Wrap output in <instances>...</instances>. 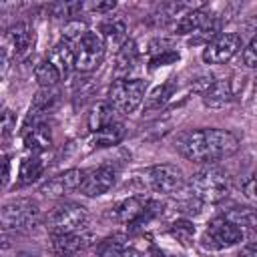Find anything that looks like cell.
<instances>
[{"label":"cell","instance_id":"8992f818","mask_svg":"<svg viewBox=\"0 0 257 257\" xmlns=\"http://www.w3.org/2000/svg\"><path fill=\"white\" fill-rule=\"evenodd\" d=\"M106 54V44L96 32H86L76 44H74V70L80 74H88L96 70Z\"/></svg>","mask_w":257,"mask_h":257},{"label":"cell","instance_id":"4dcf8cb0","mask_svg":"<svg viewBox=\"0 0 257 257\" xmlns=\"http://www.w3.org/2000/svg\"><path fill=\"white\" fill-rule=\"evenodd\" d=\"M171 235L177 237V241H181L185 247H189L193 241V235H195V225L189 221H177L171 227Z\"/></svg>","mask_w":257,"mask_h":257},{"label":"cell","instance_id":"ac0fdd59","mask_svg":"<svg viewBox=\"0 0 257 257\" xmlns=\"http://www.w3.org/2000/svg\"><path fill=\"white\" fill-rule=\"evenodd\" d=\"M145 203L141 197H126L122 201H118L112 211H110V217L118 223H126V225H133L139 221V217L143 215L145 211Z\"/></svg>","mask_w":257,"mask_h":257},{"label":"cell","instance_id":"74e56055","mask_svg":"<svg viewBox=\"0 0 257 257\" xmlns=\"http://www.w3.org/2000/svg\"><path fill=\"white\" fill-rule=\"evenodd\" d=\"M88 10H92V12H100V14H104V12H110V10H114L116 8V2L112 0V2H94V4H90V6H86Z\"/></svg>","mask_w":257,"mask_h":257},{"label":"cell","instance_id":"f35d334b","mask_svg":"<svg viewBox=\"0 0 257 257\" xmlns=\"http://www.w3.org/2000/svg\"><path fill=\"white\" fill-rule=\"evenodd\" d=\"M120 257H145L141 251H137V249H133V247H126V251L120 255Z\"/></svg>","mask_w":257,"mask_h":257},{"label":"cell","instance_id":"7402d4cb","mask_svg":"<svg viewBox=\"0 0 257 257\" xmlns=\"http://www.w3.org/2000/svg\"><path fill=\"white\" fill-rule=\"evenodd\" d=\"M124 124L114 120L106 126H102L100 131L92 133V139H90V145L92 149H106V147H114L118 145L122 139H124Z\"/></svg>","mask_w":257,"mask_h":257},{"label":"cell","instance_id":"603a6c76","mask_svg":"<svg viewBox=\"0 0 257 257\" xmlns=\"http://www.w3.org/2000/svg\"><path fill=\"white\" fill-rule=\"evenodd\" d=\"M46 169V163L42 159V155H30L22 161L20 165V173H18V187H26L34 181H38L42 177Z\"/></svg>","mask_w":257,"mask_h":257},{"label":"cell","instance_id":"4fadbf2b","mask_svg":"<svg viewBox=\"0 0 257 257\" xmlns=\"http://www.w3.org/2000/svg\"><path fill=\"white\" fill-rule=\"evenodd\" d=\"M213 16H215V14H213L211 10H207L203 4H199V6L191 8L189 12H185L181 18H177V20L171 24V30H173L175 34H179V36H185V34H191V36H193V34L199 32L203 26H207Z\"/></svg>","mask_w":257,"mask_h":257},{"label":"cell","instance_id":"484cf974","mask_svg":"<svg viewBox=\"0 0 257 257\" xmlns=\"http://www.w3.org/2000/svg\"><path fill=\"white\" fill-rule=\"evenodd\" d=\"M175 88H177V78H167L163 84H159V86L147 96L145 108H147V110H157V108H161V106L175 94Z\"/></svg>","mask_w":257,"mask_h":257},{"label":"cell","instance_id":"7c38bea8","mask_svg":"<svg viewBox=\"0 0 257 257\" xmlns=\"http://www.w3.org/2000/svg\"><path fill=\"white\" fill-rule=\"evenodd\" d=\"M82 179H84V171L82 169H68V171L48 179L42 185L40 193H44L46 197H64L68 193L80 191Z\"/></svg>","mask_w":257,"mask_h":257},{"label":"cell","instance_id":"7a4b0ae2","mask_svg":"<svg viewBox=\"0 0 257 257\" xmlns=\"http://www.w3.org/2000/svg\"><path fill=\"white\" fill-rule=\"evenodd\" d=\"M189 191L199 203H221L231 193V177L215 165H205L191 175Z\"/></svg>","mask_w":257,"mask_h":257},{"label":"cell","instance_id":"e575fe53","mask_svg":"<svg viewBox=\"0 0 257 257\" xmlns=\"http://www.w3.org/2000/svg\"><path fill=\"white\" fill-rule=\"evenodd\" d=\"M169 50H175L173 42L167 40V38H155L149 42V56H155V54H161V52H169Z\"/></svg>","mask_w":257,"mask_h":257},{"label":"cell","instance_id":"44dd1931","mask_svg":"<svg viewBox=\"0 0 257 257\" xmlns=\"http://www.w3.org/2000/svg\"><path fill=\"white\" fill-rule=\"evenodd\" d=\"M46 58L60 70L62 76H68L70 70H74V44H70L66 40H60L58 44H54L50 48Z\"/></svg>","mask_w":257,"mask_h":257},{"label":"cell","instance_id":"d6986e66","mask_svg":"<svg viewBox=\"0 0 257 257\" xmlns=\"http://www.w3.org/2000/svg\"><path fill=\"white\" fill-rule=\"evenodd\" d=\"M141 60V52H139V46L133 38H128L118 50H116V76L118 78H128L131 70L137 68Z\"/></svg>","mask_w":257,"mask_h":257},{"label":"cell","instance_id":"4316f807","mask_svg":"<svg viewBox=\"0 0 257 257\" xmlns=\"http://www.w3.org/2000/svg\"><path fill=\"white\" fill-rule=\"evenodd\" d=\"M223 217L241 229L257 227V209H253V207H233V209L225 211Z\"/></svg>","mask_w":257,"mask_h":257},{"label":"cell","instance_id":"d6a6232c","mask_svg":"<svg viewBox=\"0 0 257 257\" xmlns=\"http://www.w3.org/2000/svg\"><path fill=\"white\" fill-rule=\"evenodd\" d=\"M243 195L247 201L257 205V171H253L245 181H243Z\"/></svg>","mask_w":257,"mask_h":257},{"label":"cell","instance_id":"30bf717a","mask_svg":"<svg viewBox=\"0 0 257 257\" xmlns=\"http://www.w3.org/2000/svg\"><path fill=\"white\" fill-rule=\"evenodd\" d=\"M243 46V40L235 32H221L217 38H213L205 48H203V62L207 64H225L229 62Z\"/></svg>","mask_w":257,"mask_h":257},{"label":"cell","instance_id":"52a82bcc","mask_svg":"<svg viewBox=\"0 0 257 257\" xmlns=\"http://www.w3.org/2000/svg\"><path fill=\"white\" fill-rule=\"evenodd\" d=\"M245 239V231L237 225H233L231 221H227L225 217H217L213 219L201 241H203V247L205 249H211V251H223V249H229L237 243H241Z\"/></svg>","mask_w":257,"mask_h":257},{"label":"cell","instance_id":"2e32d148","mask_svg":"<svg viewBox=\"0 0 257 257\" xmlns=\"http://www.w3.org/2000/svg\"><path fill=\"white\" fill-rule=\"evenodd\" d=\"M98 32H100V38L104 40V44H112L116 50L128 40L126 38V20L120 14L102 18L98 24Z\"/></svg>","mask_w":257,"mask_h":257},{"label":"cell","instance_id":"ab89813d","mask_svg":"<svg viewBox=\"0 0 257 257\" xmlns=\"http://www.w3.org/2000/svg\"><path fill=\"white\" fill-rule=\"evenodd\" d=\"M8 179H10V161L6 159V163H4V185H8Z\"/></svg>","mask_w":257,"mask_h":257},{"label":"cell","instance_id":"f546056e","mask_svg":"<svg viewBox=\"0 0 257 257\" xmlns=\"http://www.w3.org/2000/svg\"><path fill=\"white\" fill-rule=\"evenodd\" d=\"M86 32H88L86 22L80 20V18H74V20L64 22V26H62V40H66L70 44H76Z\"/></svg>","mask_w":257,"mask_h":257},{"label":"cell","instance_id":"6da1fadb","mask_svg":"<svg viewBox=\"0 0 257 257\" xmlns=\"http://www.w3.org/2000/svg\"><path fill=\"white\" fill-rule=\"evenodd\" d=\"M177 151L191 163L199 165H215L237 153L239 139L225 128H193L183 133L175 141Z\"/></svg>","mask_w":257,"mask_h":257},{"label":"cell","instance_id":"ffe728a7","mask_svg":"<svg viewBox=\"0 0 257 257\" xmlns=\"http://www.w3.org/2000/svg\"><path fill=\"white\" fill-rule=\"evenodd\" d=\"M58 102H60V90L56 86L54 88H40L32 98L28 118L30 120H40V116L50 112Z\"/></svg>","mask_w":257,"mask_h":257},{"label":"cell","instance_id":"9a60e30c","mask_svg":"<svg viewBox=\"0 0 257 257\" xmlns=\"http://www.w3.org/2000/svg\"><path fill=\"white\" fill-rule=\"evenodd\" d=\"M90 243H92V237L86 231L56 235V237H52V251L56 257H72V255L84 251Z\"/></svg>","mask_w":257,"mask_h":257},{"label":"cell","instance_id":"8d00e7d4","mask_svg":"<svg viewBox=\"0 0 257 257\" xmlns=\"http://www.w3.org/2000/svg\"><path fill=\"white\" fill-rule=\"evenodd\" d=\"M237 257H257V239H251L249 243H245L239 249Z\"/></svg>","mask_w":257,"mask_h":257},{"label":"cell","instance_id":"5bb4252c","mask_svg":"<svg viewBox=\"0 0 257 257\" xmlns=\"http://www.w3.org/2000/svg\"><path fill=\"white\" fill-rule=\"evenodd\" d=\"M26 122H30V118ZM24 145L30 155H44L52 147L50 126L44 120H32V126H24Z\"/></svg>","mask_w":257,"mask_h":257},{"label":"cell","instance_id":"d590c367","mask_svg":"<svg viewBox=\"0 0 257 257\" xmlns=\"http://www.w3.org/2000/svg\"><path fill=\"white\" fill-rule=\"evenodd\" d=\"M14 128H16V116H14V112L10 108H4V114H2V137L8 139Z\"/></svg>","mask_w":257,"mask_h":257},{"label":"cell","instance_id":"ba28073f","mask_svg":"<svg viewBox=\"0 0 257 257\" xmlns=\"http://www.w3.org/2000/svg\"><path fill=\"white\" fill-rule=\"evenodd\" d=\"M147 183L159 195H177L187 185V177L181 167L173 163H161L147 169Z\"/></svg>","mask_w":257,"mask_h":257},{"label":"cell","instance_id":"836d02e7","mask_svg":"<svg viewBox=\"0 0 257 257\" xmlns=\"http://www.w3.org/2000/svg\"><path fill=\"white\" fill-rule=\"evenodd\" d=\"M243 64L249 68H257V36L243 48Z\"/></svg>","mask_w":257,"mask_h":257},{"label":"cell","instance_id":"cb8c5ba5","mask_svg":"<svg viewBox=\"0 0 257 257\" xmlns=\"http://www.w3.org/2000/svg\"><path fill=\"white\" fill-rule=\"evenodd\" d=\"M34 78H36V82L40 84V88H54L64 76L60 74V70H58L48 58H44V60H40V62L36 64V68H34Z\"/></svg>","mask_w":257,"mask_h":257},{"label":"cell","instance_id":"f1b7e54d","mask_svg":"<svg viewBox=\"0 0 257 257\" xmlns=\"http://www.w3.org/2000/svg\"><path fill=\"white\" fill-rule=\"evenodd\" d=\"M84 8L86 6L82 2H54V4L48 6V12H50L52 18L68 22V20H74Z\"/></svg>","mask_w":257,"mask_h":257},{"label":"cell","instance_id":"277c9868","mask_svg":"<svg viewBox=\"0 0 257 257\" xmlns=\"http://www.w3.org/2000/svg\"><path fill=\"white\" fill-rule=\"evenodd\" d=\"M40 219V207L34 199H12L2 205L0 221L4 231H26L32 229Z\"/></svg>","mask_w":257,"mask_h":257},{"label":"cell","instance_id":"83f0119b","mask_svg":"<svg viewBox=\"0 0 257 257\" xmlns=\"http://www.w3.org/2000/svg\"><path fill=\"white\" fill-rule=\"evenodd\" d=\"M126 247L128 245L124 235H110L96 245V257H120Z\"/></svg>","mask_w":257,"mask_h":257},{"label":"cell","instance_id":"8fae6325","mask_svg":"<svg viewBox=\"0 0 257 257\" xmlns=\"http://www.w3.org/2000/svg\"><path fill=\"white\" fill-rule=\"evenodd\" d=\"M116 177H118V171L112 165H98L90 171H84L80 193L84 197H100L116 185Z\"/></svg>","mask_w":257,"mask_h":257},{"label":"cell","instance_id":"9c48e42d","mask_svg":"<svg viewBox=\"0 0 257 257\" xmlns=\"http://www.w3.org/2000/svg\"><path fill=\"white\" fill-rule=\"evenodd\" d=\"M32 44H34V30L26 22L12 24L4 32V38H2V60H4V66H8V62L12 58H22L24 54H28Z\"/></svg>","mask_w":257,"mask_h":257},{"label":"cell","instance_id":"e0dca14e","mask_svg":"<svg viewBox=\"0 0 257 257\" xmlns=\"http://www.w3.org/2000/svg\"><path fill=\"white\" fill-rule=\"evenodd\" d=\"M203 104L207 108H223L227 104H231V100L235 98V90H233V84L229 78H219L215 80L203 94Z\"/></svg>","mask_w":257,"mask_h":257},{"label":"cell","instance_id":"5b68a950","mask_svg":"<svg viewBox=\"0 0 257 257\" xmlns=\"http://www.w3.org/2000/svg\"><path fill=\"white\" fill-rule=\"evenodd\" d=\"M88 215L86 209L78 203H62L54 207L46 217V229L52 237L56 235H68L84 229Z\"/></svg>","mask_w":257,"mask_h":257},{"label":"cell","instance_id":"d4e9b609","mask_svg":"<svg viewBox=\"0 0 257 257\" xmlns=\"http://www.w3.org/2000/svg\"><path fill=\"white\" fill-rule=\"evenodd\" d=\"M112 114H114V108H112L106 100H104V102H96V104L90 108L88 118H86L88 131H90V133H96V131H100L102 126L114 122V120H112Z\"/></svg>","mask_w":257,"mask_h":257},{"label":"cell","instance_id":"1f68e13d","mask_svg":"<svg viewBox=\"0 0 257 257\" xmlns=\"http://www.w3.org/2000/svg\"><path fill=\"white\" fill-rule=\"evenodd\" d=\"M179 52L177 50H169V52H161L155 56H149V70H155L159 66H167V64H175L179 60Z\"/></svg>","mask_w":257,"mask_h":257},{"label":"cell","instance_id":"3957f363","mask_svg":"<svg viewBox=\"0 0 257 257\" xmlns=\"http://www.w3.org/2000/svg\"><path fill=\"white\" fill-rule=\"evenodd\" d=\"M147 80L143 78H116L110 88L106 102L120 114H133L145 100Z\"/></svg>","mask_w":257,"mask_h":257}]
</instances>
